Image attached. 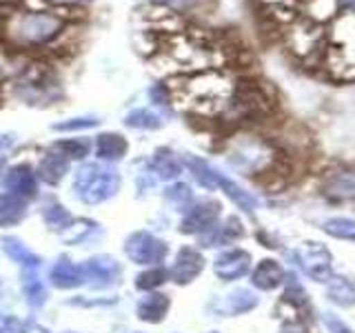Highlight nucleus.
<instances>
[{"mask_svg": "<svg viewBox=\"0 0 355 333\" xmlns=\"http://www.w3.org/2000/svg\"><path fill=\"white\" fill-rule=\"evenodd\" d=\"M171 96H175L187 109L202 116H216L231 105L236 83L222 69H207L191 76H182V85L169 87Z\"/></svg>", "mask_w": 355, "mask_h": 333, "instance_id": "f257e3e1", "label": "nucleus"}, {"mask_svg": "<svg viewBox=\"0 0 355 333\" xmlns=\"http://www.w3.org/2000/svg\"><path fill=\"white\" fill-rule=\"evenodd\" d=\"M151 3L173 14H198L207 9L209 0H151Z\"/></svg>", "mask_w": 355, "mask_h": 333, "instance_id": "7c9ffc66", "label": "nucleus"}, {"mask_svg": "<svg viewBox=\"0 0 355 333\" xmlns=\"http://www.w3.org/2000/svg\"><path fill=\"white\" fill-rule=\"evenodd\" d=\"M277 160L275 149L258 136H240L229 144V162L244 173H264Z\"/></svg>", "mask_w": 355, "mask_h": 333, "instance_id": "6e6552de", "label": "nucleus"}, {"mask_svg": "<svg viewBox=\"0 0 355 333\" xmlns=\"http://www.w3.org/2000/svg\"><path fill=\"white\" fill-rule=\"evenodd\" d=\"M69 169V158L64 153H60L58 149H51L42 155V160L38 164V178L49 185H55L58 180H62V176Z\"/></svg>", "mask_w": 355, "mask_h": 333, "instance_id": "aec40b11", "label": "nucleus"}, {"mask_svg": "<svg viewBox=\"0 0 355 333\" xmlns=\"http://www.w3.org/2000/svg\"><path fill=\"white\" fill-rule=\"evenodd\" d=\"M327 296L338 307H355V282L344 275H331L327 280Z\"/></svg>", "mask_w": 355, "mask_h": 333, "instance_id": "393cba45", "label": "nucleus"}, {"mask_svg": "<svg viewBox=\"0 0 355 333\" xmlns=\"http://www.w3.org/2000/svg\"><path fill=\"white\" fill-rule=\"evenodd\" d=\"M329 196L353 198L355 196V173H338L329 182Z\"/></svg>", "mask_w": 355, "mask_h": 333, "instance_id": "72a5a7b5", "label": "nucleus"}, {"mask_svg": "<svg viewBox=\"0 0 355 333\" xmlns=\"http://www.w3.org/2000/svg\"><path fill=\"white\" fill-rule=\"evenodd\" d=\"M3 166H5V164H3V160H0V171H3Z\"/></svg>", "mask_w": 355, "mask_h": 333, "instance_id": "09e8293b", "label": "nucleus"}, {"mask_svg": "<svg viewBox=\"0 0 355 333\" xmlns=\"http://www.w3.org/2000/svg\"><path fill=\"white\" fill-rule=\"evenodd\" d=\"M0 333H25L16 318H0Z\"/></svg>", "mask_w": 355, "mask_h": 333, "instance_id": "79ce46f5", "label": "nucleus"}, {"mask_svg": "<svg viewBox=\"0 0 355 333\" xmlns=\"http://www.w3.org/2000/svg\"><path fill=\"white\" fill-rule=\"evenodd\" d=\"M94 222H89V220H78V222H71L69 227H67L64 231H62V240L64 242H80V240H85L89 233L94 231Z\"/></svg>", "mask_w": 355, "mask_h": 333, "instance_id": "4c0bfd02", "label": "nucleus"}, {"mask_svg": "<svg viewBox=\"0 0 355 333\" xmlns=\"http://www.w3.org/2000/svg\"><path fill=\"white\" fill-rule=\"evenodd\" d=\"M129 149L127 140L120 136V133H100L96 138V144H94V151L100 160L105 162H111V160H120L125 158V153Z\"/></svg>", "mask_w": 355, "mask_h": 333, "instance_id": "4be33fe9", "label": "nucleus"}, {"mask_svg": "<svg viewBox=\"0 0 355 333\" xmlns=\"http://www.w3.org/2000/svg\"><path fill=\"white\" fill-rule=\"evenodd\" d=\"M258 302H260V298L255 296L251 289H236V291L220 298V302L211 305V309H214L218 316H242L258 307Z\"/></svg>", "mask_w": 355, "mask_h": 333, "instance_id": "dca6fc26", "label": "nucleus"}, {"mask_svg": "<svg viewBox=\"0 0 355 333\" xmlns=\"http://www.w3.org/2000/svg\"><path fill=\"white\" fill-rule=\"evenodd\" d=\"M96 125H98V118L85 116V118H71V120L58 122V125H53V129L55 131H83V129H92Z\"/></svg>", "mask_w": 355, "mask_h": 333, "instance_id": "ea45409f", "label": "nucleus"}, {"mask_svg": "<svg viewBox=\"0 0 355 333\" xmlns=\"http://www.w3.org/2000/svg\"><path fill=\"white\" fill-rule=\"evenodd\" d=\"M164 198L169 200L171 205L180 207V209H187L189 203L193 200V191H191V187H189V185H184V182H175V185H171V187L164 191Z\"/></svg>", "mask_w": 355, "mask_h": 333, "instance_id": "e433bc0d", "label": "nucleus"}, {"mask_svg": "<svg viewBox=\"0 0 355 333\" xmlns=\"http://www.w3.org/2000/svg\"><path fill=\"white\" fill-rule=\"evenodd\" d=\"M300 16L315 22V25L329 27L333 20L342 14L340 0H300Z\"/></svg>", "mask_w": 355, "mask_h": 333, "instance_id": "a211bd4d", "label": "nucleus"}, {"mask_svg": "<svg viewBox=\"0 0 355 333\" xmlns=\"http://www.w3.org/2000/svg\"><path fill=\"white\" fill-rule=\"evenodd\" d=\"M16 94L27 105H51L60 98V80L51 67L31 62L18 74Z\"/></svg>", "mask_w": 355, "mask_h": 333, "instance_id": "0eeeda50", "label": "nucleus"}, {"mask_svg": "<svg viewBox=\"0 0 355 333\" xmlns=\"http://www.w3.org/2000/svg\"><path fill=\"white\" fill-rule=\"evenodd\" d=\"M5 76H7V62H5V56L0 53V83L5 80Z\"/></svg>", "mask_w": 355, "mask_h": 333, "instance_id": "a18cd8bd", "label": "nucleus"}, {"mask_svg": "<svg viewBox=\"0 0 355 333\" xmlns=\"http://www.w3.org/2000/svg\"><path fill=\"white\" fill-rule=\"evenodd\" d=\"M149 169L153 171L155 178L162 180H173L182 173V160L171 149H158L153 153V158L149 162Z\"/></svg>", "mask_w": 355, "mask_h": 333, "instance_id": "5701e85b", "label": "nucleus"}, {"mask_svg": "<svg viewBox=\"0 0 355 333\" xmlns=\"http://www.w3.org/2000/svg\"><path fill=\"white\" fill-rule=\"evenodd\" d=\"M36 191H38V176L27 164L11 166L3 178V194L16 196L27 203L29 198L36 196Z\"/></svg>", "mask_w": 355, "mask_h": 333, "instance_id": "4468645a", "label": "nucleus"}, {"mask_svg": "<svg viewBox=\"0 0 355 333\" xmlns=\"http://www.w3.org/2000/svg\"><path fill=\"white\" fill-rule=\"evenodd\" d=\"M64 29V22L49 11H16L5 20V38L18 49H42Z\"/></svg>", "mask_w": 355, "mask_h": 333, "instance_id": "f03ea898", "label": "nucleus"}, {"mask_svg": "<svg viewBox=\"0 0 355 333\" xmlns=\"http://www.w3.org/2000/svg\"><path fill=\"white\" fill-rule=\"evenodd\" d=\"M166 278H169V271H164L162 266H153V269H149V271H144V273L138 275L136 287L142 289V291H151V289L164 284Z\"/></svg>", "mask_w": 355, "mask_h": 333, "instance_id": "c9c22d12", "label": "nucleus"}, {"mask_svg": "<svg viewBox=\"0 0 355 333\" xmlns=\"http://www.w3.org/2000/svg\"><path fill=\"white\" fill-rule=\"evenodd\" d=\"M340 3H342L344 11H351V14H355V0H340Z\"/></svg>", "mask_w": 355, "mask_h": 333, "instance_id": "49530a36", "label": "nucleus"}, {"mask_svg": "<svg viewBox=\"0 0 355 333\" xmlns=\"http://www.w3.org/2000/svg\"><path fill=\"white\" fill-rule=\"evenodd\" d=\"M120 189V176L111 164L89 162L76 171L73 191L87 205L105 203L111 196H116Z\"/></svg>", "mask_w": 355, "mask_h": 333, "instance_id": "39448f33", "label": "nucleus"}, {"mask_svg": "<svg viewBox=\"0 0 355 333\" xmlns=\"http://www.w3.org/2000/svg\"><path fill=\"white\" fill-rule=\"evenodd\" d=\"M83 273L92 287H111L120 280V264L111 258H96L83 264Z\"/></svg>", "mask_w": 355, "mask_h": 333, "instance_id": "f3484780", "label": "nucleus"}, {"mask_svg": "<svg viewBox=\"0 0 355 333\" xmlns=\"http://www.w3.org/2000/svg\"><path fill=\"white\" fill-rule=\"evenodd\" d=\"M42 218H44V222H47V225H49L51 229H58V231H64L67 227L71 225V216H69V211H67L64 207H60V205L44 207Z\"/></svg>", "mask_w": 355, "mask_h": 333, "instance_id": "f704fd0d", "label": "nucleus"}, {"mask_svg": "<svg viewBox=\"0 0 355 333\" xmlns=\"http://www.w3.org/2000/svg\"><path fill=\"white\" fill-rule=\"evenodd\" d=\"M220 218L218 200H200V203L187 207L180 231L182 233H207Z\"/></svg>", "mask_w": 355, "mask_h": 333, "instance_id": "f8f14e48", "label": "nucleus"}, {"mask_svg": "<svg viewBox=\"0 0 355 333\" xmlns=\"http://www.w3.org/2000/svg\"><path fill=\"white\" fill-rule=\"evenodd\" d=\"M324 325H327V329L331 331V333H355L351 327H347L344 322L340 320V318H336V316H324Z\"/></svg>", "mask_w": 355, "mask_h": 333, "instance_id": "a19ab883", "label": "nucleus"}, {"mask_svg": "<svg viewBox=\"0 0 355 333\" xmlns=\"http://www.w3.org/2000/svg\"><path fill=\"white\" fill-rule=\"evenodd\" d=\"M3 249L7 251L9 258H14L18 264H22L25 269H38L40 266V258L33 251H29L25 244L16 238H5L3 240Z\"/></svg>", "mask_w": 355, "mask_h": 333, "instance_id": "cd10ccee", "label": "nucleus"}, {"mask_svg": "<svg viewBox=\"0 0 355 333\" xmlns=\"http://www.w3.org/2000/svg\"><path fill=\"white\" fill-rule=\"evenodd\" d=\"M127 255L138 264H153L158 266L164 258H166V244L155 238L149 231H136L133 236H129L127 244H125Z\"/></svg>", "mask_w": 355, "mask_h": 333, "instance_id": "9b49d317", "label": "nucleus"}, {"mask_svg": "<svg viewBox=\"0 0 355 333\" xmlns=\"http://www.w3.org/2000/svg\"><path fill=\"white\" fill-rule=\"evenodd\" d=\"M284 284H286L284 298L288 300V302H293L295 307H304L306 305V291L302 289V284H300L295 278H291V275L284 278Z\"/></svg>", "mask_w": 355, "mask_h": 333, "instance_id": "58836bf2", "label": "nucleus"}, {"mask_svg": "<svg viewBox=\"0 0 355 333\" xmlns=\"http://www.w3.org/2000/svg\"><path fill=\"white\" fill-rule=\"evenodd\" d=\"M295 262L311 280L327 282L333 275V255L322 242H304L302 247L295 251Z\"/></svg>", "mask_w": 355, "mask_h": 333, "instance_id": "9d476101", "label": "nucleus"}, {"mask_svg": "<svg viewBox=\"0 0 355 333\" xmlns=\"http://www.w3.org/2000/svg\"><path fill=\"white\" fill-rule=\"evenodd\" d=\"M22 287H25L27 302L31 307H40L44 302V296H47V293H44V287L38 280L36 269H25V282H22Z\"/></svg>", "mask_w": 355, "mask_h": 333, "instance_id": "2f4dec72", "label": "nucleus"}, {"mask_svg": "<svg viewBox=\"0 0 355 333\" xmlns=\"http://www.w3.org/2000/svg\"><path fill=\"white\" fill-rule=\"evenodd\" d=\"M138 318L144 322H160L169 311V298L162 293H149L138 302Z\"/></svg>", "mask_w": 355, "mask_h": 333, "instance_id": "a878e982", "label": "nucleus"}, {"mask_svg": "<svg viewBox=\"0 0 355 333\" xmlns=\"http://www.w3.org/2000/svg\"><path fill=\"white\" fill-rule=\"evenodd\" d=\"M244 236V229L238 218H227L225 225H214L207 233H202L205 247H220V244H229Z\"/></svg>", "mask_w": 355, "mask_h": 333, "instance_id": "412c9836", "label": "nucleus"}, {"mask_svg": "<svg viewBox=\"0 0 355 333\" xmlns=\"http://www.w3.org/2000/svg\"><path fill=\"white\" fill-rule=\"evenodd\" d=\"M51 280L55 287L60 289H71V287H78L85 282V273H83V264H76L71 260H58L53 264L51 269Z\"/></svg>", "mask_w": 355, "mask_h": 333, "instance_id": "b1692460", "label": "nucleus"}, {"mask_svg": "<svg viewBox=\"0 0 355 333\" xmlns=\"http://www.w3.org/2000/svg\"><path fill=\"white\" fill-rule=\"evenodd\" d=\"M231 107L244 118H264L275 109V96L264 83L244 80L236 85Z\"/></svg>", "mask_w": 355, "mask_h": 333, "instance_id": "1a4fd4ad", "label": "nucleus"}, {"mask_svg": "<svg viewBox=\"0 0 355 333\" xmlns=\"http://www.w3.org/2000/svg\"><path fill=\"white\" fill-rule=\"evenodd\" d=\"M184 164L189 166L191 176L205 189H222L231 203L236 207H240L242 211H247V214H253V211L258 209V198L251 196L249 191H244L238 182H233L229 176L218 171L216 166L211 162H207L205 158H198V155L189 153V155H184Z\"/></svg>", "mask_w": 355, "mask_h": 333, "instance_id": "423d86ee", "label": "nucleus"}, {"mask_svg": "<svg viewBox=\"0 0 355 333\" xmlns=\"http://www.w3.org/2000/svg\"><path fill=\"white\" fill-rule=\"evenodd\" d=\"M214 271L225 282L240 280V278H244L251 271V253L244 249L222 251L214 262Z\"/></svg>", "mask_w": 355, "mask_h": 333, "instance_id": "ddd939ff", "label": "nucleus"}, {"mask_svg": "<svg viewBox=\"0 0 355 333\" xmlns=\"http://www.w3.org/2000/svg\"><path fill=\"white\" fill-rule=\"evenodd\" d=\"M322 67L336 80H355V14H342L327 27V49Z\"/></svg>", "mask_w": 355, "mask_h": 333, "instance_id": "7ed1b4c3", "label": "nucleus"}, {"mask_svg": "<svg viewBox=\"0 0 355 333\" xmlns=\"http://www.w3.org/2000/svg\"><path fill=\"white\" fill-rule=\"evenodd\" d=\"M53 149H58L60 153H64L67 158H76V160H80L85 158V155L92 151V142L85 140V138H69V140H60V142H55L53 144Z\"/></svg>", "mask_w": 355, "mask_h": 333, "instance_id": "473e14b6", "label": "nucleus"}, {"mask_svg": "<svg viewBox=\"0 0 355 333\" xmlns=\"http://www.w3.org/2000/svg\"><path fill=\"white\" fill-rule=\"evenodd\" d=\"M322 229H324V233H329L331 238L355 242V218H329L324 225H322Z\"/></svg>", "mask_w": 355, "mask_h": 333, "instance_id": "c756f323", "label": "nucleus"}, {"mask_svg": "<svg viewBox=\"0 0 355 333\" xmlns=\"http://www.w3.org/2000/svg\"><path fill=\"white\" fill-rule=\"evenodd\" d=\"M205 269V258L202 253L193 247H184L178 251L175 255V262L169 271V278L175 284H189L193 282L196 278L200 275V271Z\"/></svg>", "mask_w": 355, "mask_h": 333, "instance_id": "2eb2a0df", "label": "nucleus"}, {"mask_svg": "<svg viewBox=\"0 0 355 333\" xmlns=\"http://www.w3.org/2000/svg\"><path fill=\"white\" fill-rule=\"evenodd\" d=\"M14 144H16V136H14V133H3V136H0V155L7 153L11 147H14Z\"/></svg>", "mask_w": 355, "mask_h": 333, "instance_id": "37998d69", "label": "nucleus"}, {"mask_svg": "<svg viewBox=\"0 0 355 333\" xmlns=\"http://www.w3.org/2000/svg\"><path fill=\"white\" fill-rule=\"evenodd\" d=\"M282 40L291 56H295V60L322 67V58H324L327 49V27L297 16L286 27H282Z\"/></svg>", "mask_w": 355, "mask_h": 333, "instance_id": "20e7f679", "label": "nucleus"}, {"mask_svg": "<svg viewBox=\"0 0 355 333\" xmlns=\"http://www.w3.org/2000/svg\"><path fill=\"white\" fill-rule=\"evenodd\" d=\"M211 333H218V331H211Z\"/></svg>", "mask_w": 355, "mask_h": 333, "instance_id": "8fccbe9b", "label": "nucleus"}, {"mask_svg": "<svg viewBox=\"0 0 355 333\" xmlns=\"http://www.w3.org/2000/svg\"><path fill=\"white\" fill-rule=\"evenodd\" d=\"M284 278H286V273L282 269V264L277 260L266 258V260H260V264L253 269L251 282H253V287H258L260 291H273V289L284 284Z\"/></svg>", "mask_w": 355, "mask_h": 333, "instance_id": "6ab92c4d", "label": "nucleus"}, {"mask_svg": "<svg viewBox=\"0 0 355 333\" xmlns=\"http://www.w3.org/2000/svg\"><path fill=\"white\" fill-rule=\"evenodd\" d=\"M25 333H49L47 329H42V327H38V325H29L27 329H25Z\"/></svg>", "mask_w": 355, "mask_h": 333, "instance_id": "de8ad7c7", "label": "nucleus"}, {"mask_svg": "<svg viewBox=\"0 0 355 333\" xmlns=\"http://www.w3.org/2000/svg\"><path fill=\"white\" fill-rule=\"evenodd\" d=\"M125 125L131 129H142V131H155L164 125L162 116L153 109H133L131 114H127Z\"/></svg>", "mask_w": 355, "mask_h": 333, "instance_id": "bb28decb", "label": "nucleus"}, {"mask_svg": "<svg viewBox=\"0 0 355 333\" xmlns=\"http://www.w3.org/2000/svg\"><path fill=\"white\" fill-rule=\"evenodd\" d=\"M22 216H25V200L0 194V227L16 225L18 220H22Z\"/></svg>", "mask_w": 355, "mask_h": 333, "instance_id": "c85d7f7f", "label": "nucleus"}, {"mask_svg": "<svg viewBox=\"0 0 355 333\" xmlns=\"http://www.w3.org/2000/svg\"><path fill=\"white\" fill-rule=\"evenodd\" d=\"M51 3H58V5H89L92 0H51Z\"/></svg>", "mask_w": 355, "mask_h": 333, "instance_id": "c03bdc74", "label": "nucleus"}]
</instances>
